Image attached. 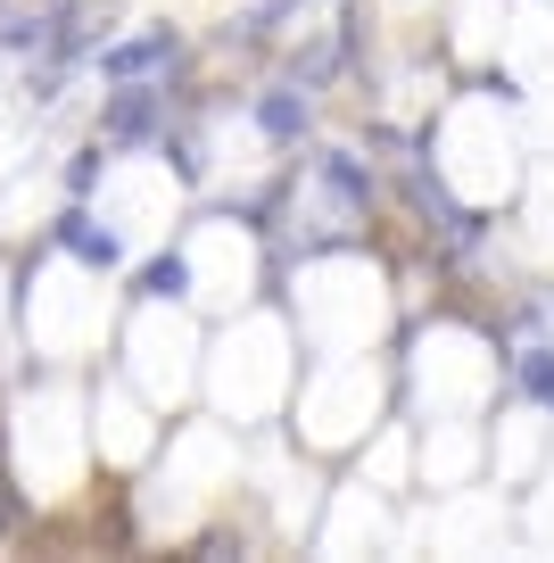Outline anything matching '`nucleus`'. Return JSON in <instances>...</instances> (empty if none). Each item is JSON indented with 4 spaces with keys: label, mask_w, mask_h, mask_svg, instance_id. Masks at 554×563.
<instances>
[{
    "label": "nucleus",
    "mask_w": 554,
    "mask_h": 563,
    "mask_svg": "<svg viewBox=\"0 0 554 563\" xmlns=\"http://www.w3.org/2000/svg\"><path fill=\"white\" fill-rule=\"evenodd\" d=\"M9 522H18V497H9V481H0V539H9Z\"/></svg>",
    "instance_id": "7ed1b4c3"
},
{
    "label": "nucleus",
    "mask_w": 554,
    "mask_h": 563,
    "mask_svg": "<svg viewBox=\"0 0 554 563\" xmlns=\"http://www.w3.org/2000/svg\"><path fill=\"white\" fill-rule=\"evenodd\" d=\"M58 241H67L75 257H91V265H108V257H117V241H108V232H91L84 216H67V232H58Z\"/></svg>",
    "instance_id": "f03ea898"
},
{
    "label": "nucleus",
    "mask_w": 554,
    "mask_h": 563,
    "mask_svg": "<svg viewBox=\"0 0 554 563\" xmlns=\"http://www.w3.org/2000/svg\"><path fill=\"white\" fill-rule=\"evenodd\" d=\"M141 290H149V299H182V290H191V265H182V257H157L149 274H141Z\"/></svg>",
    "instance_id": "f257e3e1"
}]
</instances>
